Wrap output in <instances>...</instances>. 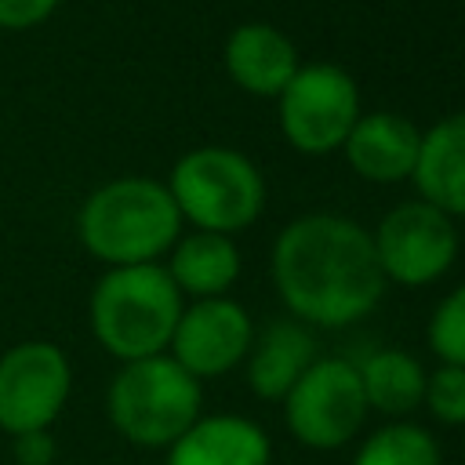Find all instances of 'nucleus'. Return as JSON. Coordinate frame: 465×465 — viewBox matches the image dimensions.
I'll return each mask as SVG.
<instances>
[{
	"mask_svg": "<svg viewBox=\"0 0 465 465\" xmlns=\"http://www.w3.org/2000/svg\"><path fill=\"white\" fill-rule=\"evenodd\" d=\"M272 283L298 323L349 327L374 312L389 280L360 222L302 214L272 243Z\"/></svg>",
	"mask_w": 465,
	"mask_h": 465,
	"instance_id": "nucleus-1",
	"label": "nucleus"
},
{
	"mask_svg": "<svg viewBox=\"0 0 465 465\" xmlns=\"http://www.w3.org/2000/svg\"><path fill=\"white\" fill-rule=\"evenodd\" d=\"M76 232L87 254H94L109 269L149 265L174 247L182 232V214L163 182L127 174L98 185L84 200L76 214Z\"/></svg>",
	"mask_w": 465,
	"mask_h": 465,
	"instance_id": "nucleus-2",
	"label": "nucleus"
},
{
	"mask_svg": "<svg viewBox=\"0 0 465 465\" xmlns=\"http://www.w3.org/2000/svg\"><path fill=\"white\" fill-rule=\"evenodd\" d=\"M185 302L160 262L105 269L87 302L94 341L120 363L160 356L171 345Z\"/></svg>",
	"mask_w": 465,
	"mask_h": 465,
	"instance_id": "nucleus-3",
	"label": "nucleus"
},
{
	"mask_svg": "<svg viewBox=\"0 0 465 465\" xmlns=\"http://www.w3.org/2000/svg\"><path fill=\"white\" fill-rule=\"evenodd\" d=\"M203 414V381L167 352L120 363L105 389V418L120 440L142 450H167Z\"/></svg>",
	"mask_w": 465,
	"mask_h": 465,
	"instance_id": "nucleus-4",
	"label": "nucleus"
},
{
	"mask_svg": "<svg viewBox=\"0 0 465 465\" xmlns=\"http://www.w3.org/2000/svg\"><path fill=\"white\" fill-rule=\"evenodd\" d=\"M167 193L182 218L203 232H236L247 229L265 207L262 171L236 149L200 145L178 156L167 178Z\"/></svg>",
	"mask_w": 465,
	"mask_h": 465,
	"instance_id": "nucleus-5",
	"label": "nucleus"
},
{
	"mask_svg": "<svg viewBox=\"0 0 465 465\" xmlns=\"http://www.w3.org/2000/svg\"><path fill=\"white\" fill-rule=\"evenodd\" d=\"M291 436L309 450H338L360 436L367 400L356 363L341 356H316L309 371L280 400Z\"/></svg>",
	"mask_w": 465,
	"mask_h": 465,
	"instance_id": "nucleus-6",
	"label": "nucleus"
},
{
	"mask_svg": "<svg viewBox=\"0 0 465 465\" xmlns=\"http://www.w3.org/2000/svg\"><path fill=\"white\" fill-rule=\"evenodd\" d=\"M73 396V363L62 345L44 338L15 341L0 352V432L51 429Z\"/></svg>",
	"mask_w": 465,
	"mask_h": 465,
	"instance_id": "nucleus-7",
	"label": "nucleus"
},
{
	"mask_svg": "<svg viewBox=\"0 0 465 465\" xmlns=\"http://www.w3.org/2000/svg\"><path fill=\"white\" fill-rule=\"evenodd\" d=\"M276 102H280V131L302 153L341 149L352 124L360 120L356 80L331 62L298 65V73L276 94Z\"/></svg>",
	"mask_w": 465,
	"mask_h": 465,
	"instance_id": "nucleus-8",
	"label": "nucleus"
},
{
	"mask_svg": "<svg viewBox=\"0 0 465 465\" xmlns=\"http://www.w3.org/2000/svg\"><path fill=\"white\" fill-rule=\"evenodd\" d=\"M371 240L385 280H396L403 287H425L440 280L458 258L454 222L425 200L392 207L378 222V232H371Z\"/></svg>",
	"mask_w": 465,
	"mask_h": 465,
	"instance_id": "nucleus-9",
	"label": "nucleus"
},
{
	"mask_svg": "<svg viewBox=\"0 0 465 465\" xmlns=\"http://www.w3.org/2000/svg\"><path fill=\"white\" fill-rule=\"evenodd\" d=\"M254 341L251 312L232 298H200L182 309L167 356L196 381L222 378L247 360Z\"/></svg>",
	"mask_w": 465,
	"mask_h": 465,
	"instance_id": "nucleus-10",
	"label": "nucleus"
},
{
	"mask_svg": "<svg viewBox=\"0 0 465 465\" xmlns=\"http://www.w3.org/2000/svg\"><path fill=\"white\" fill-rule=\"evenodd\" d=\"M265 429L243 414H200L167 450L163 465H269Z\"/></svg>",
	"mask_w": 465,
	"mask_h": 465,
	"instance_id": "nucleus-11",
	"label": "nucleus"
},
{
	"mask_svg": "<svg viewBox=\"0 0 465 465\" xmlns=\"http://www.w3.org/2000/svg\"><path fill=\"white\" fill-rule=\"evenodd\" d=\"M418 145H421V131L407 116L378 109V113H360V120L352 124L341 149H345L349 167L360 178L400 182V178L414 174Z\"/></svg>",
	"mask_w": 465,
	"mask_h": 465,
	"instance_id": "nucleus-12",
	"label": "nucleus"
},
{
	"mask_svg": "<svg viewBox=\"0 0 465 465\" xmlns=\"http://www.w3.org/2000/svg\"><path fill=\"white\" fill-rule=\"evenodd\" d=\"M225 69L247 94L276 98L298 73V51L276 25L243 22L225 40Z\"/></svg>",
	"mask_w": 465,
	"mask_h": 465,
	"instance_id": "nucleus-13",
	"label": "nucleus"
},
{
	"mask_svg": "<svg viewBox=\"0 0 465 465\" xmlns=\"http://www.w3.org/2000/svg\"><path fill=\"white\" fill-rule=\"evenodd\" d=\"M411 178L425 203L447 218L465 214V113H450L421 134Z\"/></svg>",
	"mask_w": 465,
	"mask_h": 465,
	"instance_id": "nucleus-14",
	"label": "nucleus"
},
{
	"mask_svg": "<svg viewBox=\"0 0 465 465\" xmlns=\"http://www.w3.org/2000/svg\"><path fill=\"white\" fill-rule=\"evenodd\" d=\"M316 360V338L305 323L298 320H276L269 323L247 352V389L265 400V403H280L291 385L309 371V363Z\"/></svg>",
	"mask_w": 465,
	"mask_h": 465,
	"instance_id": "nucleus-15",
	"label": "nucleus"
},
{
	"mask_svg": "<svg viewBox=\"0 0 465 465\" xmlns=\"http://www.w3.org/2000/svg\"><path fill=\"white\" fill-rule=\"evenodd\" d=\"M163 269L174 280V287L193 302L222 298L240 276V247L232 243V236L196 229L174 240L171 262Z\"/></svg>",
	"mask_w": 465,
	"mask_h": 465,
	"instance_id": "nucleus-16",
	"label": "nucleus"
},
{
	"mask_svg": "<svg viewBox=\"0 0 465 465\" xmlns=\"http://www.w3.org/2000/svg\"><path fill=\"white\" fill-rule=\"evenodd\" d=\"M367 411L385 418H407L421 407L425 396V367L403 349H378L363 363H356Z\"/></svg>",
	"mask_w": 465,
	"mask_h": 465,
	"instance_id": "nucleus-17",
	"label": "nucleus"
},
{
	"mask_svg": "<svg viewBox=\"0 0 465 465\" xmlns=\"http://www.w3.org/2000/svg\"><path fill=\"white\" fill-rule=\"evenodd\" d=\"M352 465H443L436 436L418 421L378 425L356 450Z\"/></svg>",
	"mask_w": 465,
	"mask_h": 465,
	"instance_id": "nucleus-18",
	"label": "nucleus"
},
{
	"mask_svg": "<svg viewBox=\"0 0 465 465\" xmlns=\"http://www.w3.org/2000/svg\"><path fill=\"white\" fill-rule=\"evenodd\" d=\"M425 338L429 349L440 356V363L465 367V283H458L450 294L440 298V305L429 316Z\"/></svg>",
	"mask_w": 465,
	"mask_h": 465,
	"instance_id": "nucleus-19",
	"label": "nucleus"
},
{
	"mask_svg": "<svg viewBox=\"0 0 465 465\" xmlns=\"http://www.w3.org/2000/svg\"><path fill=\"white\" fill-rule=\"evenodd\" d=\"M421 407L440 421V425H465V367L440 363L436 371L425 374V396Z\"/></svg>",
	"mask_w": 465,
	"mask_h": 465,
	"instance_id": "nucleus-20",
	"label": "nucleus"
},
{
	"mask_svg": "<svg viewBox=\"0 0 465 465\" xmlns=\"http://www.w3.org/2000/svg\"><path fill=\"white\" fill-rule=\"evenodd\" d=\"M54 458H58V443H54L51 429L11 436V461L15 465H54Z\"/></svg>",
	"mask_w": 465,
	"mask_h": 465,
	"instance_id": "nucleus-21",
	"label": "nucleus"
},
{
	"mask_svg": "<svg viewBox=\"0 0 465 465\" xmlns=\"http://www.w3.org/2000/svg\"><path fill=\"white\" fill-rule=\"evenodd\" d=\"M54 7L58 0H0V29H33L51 18Z\"/></svg>",
	"mask_w": 465,
	"mask_h": 465,
	"instance_id": "nucleus-22",
	"label": "nucleus"
}]
</instances>
